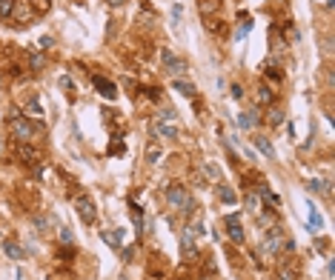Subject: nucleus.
<instances>
[{"instance_id":"17","label":"nucleus","mask_w":335,"mask_h":280,"mask_svg":"<svg viewBox=\"0 0 335 280\" xmlns=\"http://www.w3.org/2000/svg\"><path fill=\"white\" fill-rule=\"evenodd\" d=\"M255 149H258L264 157H275V149H272V143H269L267 137H255Z\"/></svg>"},{"instance_id":"2","label":"nucleus","mask_w":335,"mask_h":280,"mask_svg":"<svg viewBox=\"0 0 335 280\" xmlns=\"http://www.w3.org/2000/svg\"><path fill=\"white\" fill-rule=\"evenodd\" d=\"M9 129H12V134H15L20 143H29L34 137V123L29 120V117H23V112H12V117H9Z\"/></svg>"},{"instance_id":"32","label":"nucleus","mask_w":335,"mask_h":280,"mask_svg":"<svg viewBox=\"0 0 335 280\" xmlns=\"http://www.w3.org/2000/svg\"><path fill=\"white\" fill-rule=\"evenodd\" d=\"M184 15V6H181V3H175V6H172V17H175V20H178V17Z\"/></svg>"},{"instance_id":"12","label":"nucleus","mask_w":335,"mask_h":280,"mask_svg":"<svg viewBox=\"0 0 335 280\" xmlns=\"http://www.w3.org/2000/svg\"><path fill=\"white\" fill-rule=\"evenodd\" d=\"M17 23H26V20H32V9H29V3H17L15 0V12H12Z\"/></svg>"},{"instance_id":"31","label":"nucleus","mask_w":335,"mask_h":280,"mask_svg":"<svg viewBox=\"0 0 335 280\" xmlns=\"http://www.w3.org/2000/svg\"><path fill=\"white\" fill-rule=\"evenodd\" d=\"M40 46H43V49H52V46H55V37L43 34V37H40Z\"/></svg>"},{"instance_id":"24","label":"nucleus","mask_w":335,"mask_h":280,"mask_svg":"<svg viewBox=\"0 0 335 280\" xmlns=\"http://www.w3.org/2000/svg\"><path fill=\"white\" fill-rule=\"evenodd\" d=\"M278 280H298V272H292V269L281 266V269H278Z\"/></svg>"},{"instance_id":"7","label":"nucleus","mask_w":335,"mask_h":280,"mask_svg":"<svg viewBox=\"0 0 335 280\" xmlns=\"http://www.w3.org/2000/svg\"><path fill=\"white\" fill-rule=\"evenodd\" d=\"M92 83H95V89L101 92L103 100H115V98H117V86H115L112 80H106L103 75H95V77H92Z\"/></svg>"},{"instance_id":"18","label":"nucleus","mask_w":335,"mask_h":280,"mask_svg":"<svg viewBox=\"0 0 335 280\" xmlns=\"http://www.w3.org/2000/svg\"><path fill=\"white\" fill-rule=\"evenodd\" d=\"M309 223H312V229H315V231L324 229V217H321V212L312 206V203H309Z\"/></svg>"},{"instance_id":"16","label":"nucleus","mask_w":335,"mask_h":280,"mask_svg":"<svg viewBox=\"0 0 335 280\" xmlns=\"http://www.w3.org/2000/svg\"><path fill=\"white\" fill-rule=\"evenodd\" d=\"M267 120H269V126H284V109L281 106H272L267 112Z\"/></svg>"},{"instance_id":"25","label":"nucleus","mask_w":335,"mask_h":280,"mask_svg":"<svg viewBox=\"0 0 335 280\" xmlns=\"http://www.w3.org/2000/svg\"><path fill=\"white\" fill-rule=\"evenodd\" d=\"M101 237H103V243H109V246H117V243H120V234H117V231H103Z\"/></svg>"},{"instance_id":"13","label":"nucleus","mask_w":335,"mask_h":280,"mask_svg":"<svg viewBox=\"0 0 335 280\" xmlns=\"http://www.w3.org/2000/svg\"><path fill=\"white\" fill-rule=\"evenodd\" d=\"M172 86H175V92H181V95H184V98H195V86H192V83L189 80H181V77H175V80H172Z\"/></svg>"},{"instance_id":"5","label":"nucleus","mask_w":335,"mask_h":280,"mask_svg":"<svg viewBox=\"0 0 335 280\" xmlns=\"http://www.w3.org/2000/svg\"><path fill=\"white\" fill-rule=\"evenodd\" d=\"M15 157H17V160H23L26 166L40 163V152H37V149H32L29 143H17V146H15Z\"/></svg>"},{"instance_id":"1","label":"nucleus","mask_w":335,"mask_h":280,"mask_svg":"<svg viewBox=\"0 0 335 280\" xmlns=\"http://www.w3.org/2000/svg\"><path fill=\"white\" fill-rule=\"evenodd\" d=\"M167 203L172 206V209H181L184 214H195V200H192V195L186 192V186H181V183H169L167 186Z\"/></svg>"},{"instance_id":"30","label":"nucleus","mask_w":335,"mask_h":280,"mask_svg":"<svg viewBox=\"0 0 335 280\" xmlns=\"http://www.w3.org/2000/svg\"><path fill=\"white\" fill-rule=\"evenodd\" d=\"M203 172H206L209 178H218V175H221V172H218V166H215V163H203Z\"/></svg>"},{"instance_id":"14","label":"nucleus","mask_w":335,"mask_h":280,"mask_svg":"<svg viewBox=\"0 0 335 280\" xmlns=\"http://www.w3.org/2000/svg\"><path fill=\"white\" fill-rule=\"evenodd\" d=\"M198 9H201L203 17H212L221 9V0H198Z\"/></svg>"},{"instance_id":"26","label":"nucleus","mask_w":335,"mask_h":280,"mask_svg":"<svg viewBox=\"0 0 335 280\" xmlns=\"http://www.w3.org/2000/svg\"><path fill=\"white\" fill-rule=\"evenodd\" d=\"M32 220H34V226H37V229H49V223H52L46 214H34Z\"/></svg>"},{"instance_id":"20","label":"nucleus","mask_w":335,"mask_h":280,"mask_svg":"<svg viewBox=\"0 0 335 280\" xmlns=\"http://www.w3.org/2000/svg\"><path fill=\"white\" fill-rule=\"evenodd\" d=\"M29 66H32V72H40V69L46 66V57H43L40 51H32V54H29Z\"/></svg>"},{"instance_id":"8","label":"nucleus","mask_w":335,"mask_h":280,"mask_svg":"<svg viewBox=\"0 0 335 280\" xmlns=\"http://www.w3.org/2000/svg\"><path fill=\"white\" fill-rule=\"evenodd\" d=\"M155 134H161V137H167V140H175L178 137V126L175 123H167V120H155Z\"/></svg>"},{"instance_id":"34","label":"nucleus","mask_w":335,"mask_h":280,"mask_svg":"<svg viewBox=\"0 0 335 280\" xmlns=\"http://www.w3.org/2000/svg\"><path fill=\"white\" fill-rule=\"evenodd\" d=\"M232 98H244V89H241V86H238V83H232Z\"/></svg>"},{"instance_id":"6","label":"nucleus","mask_w":335,"mask_h":280,"mask_svg":"<svg viewBox=\"0 0 335 280\" xmlns=\"http://www.w3.org/2000/svg\"><path fill=\"white\" fill-rule=\"evenodd\" d=\"M75 209H78V217H81L84 223H95L98 212H95V203H92L89 198H78L75 200Z\"/></svg>"},{"instance_id":"22","label":"nucleus","mask_w":335,"mask_h":280,"mask_svg":"<svg viewBox=\"0 0 335 280\" xmlns=\"http://www.w3.org/2000/svg\"><path fill=\"white\" fill-rule=\"evenodd\" d=\"M15 12V0H0V20H9Z\"/></svg>"},{"instance_id":"36","label":"nucleus","mask_w":335,"mask_h":280,"mask_svg":"<svg viewBox=\"0 0 335 280\" xmlns=\"http://www.w3.org/2000/svg\"><path fill=\"white\" fill-rule=\"evenodd\" d=\"M106 3H109V6H115V9H117V6H123L126 0H106Z\"/></svg>"},{"instance_id":"23","label":"nucleus","mask_w":335,"mask_h":280,"mask_svg":"<svg viewBox=\"0 0 335 280\" xmlns=\"http://www.w3.org/2000/svg\"><path fill=\"white\" fill-rule=\"evenodd\" d=\"M161 160V146L158 143H149L146 146V163H158Z\"/></svg>"},{"instance_id":"28","label":"nucleus","mask_w":335,"mask_h":280,"mask_svg":"<svg viewBox=\"0 0 335 280\" xmlns=\"http://www.w3.org/2000/svg\"><path fill=\"white\" fill-rule=\"evenodd\" d=\"M175 112H172V109H161V115H158V120H167V123H172V120H175Z\"/></svg>"},{"instance_id":"15","label":"nucleus","mask_w":335,"mask_h":280,"mask_svg":"<svg viewBox=\"0 0 335 280\" xmlns=\"http://www.w3.org/2000/svg\"><path fill=\"white\" fill-rule=\"evenodd\" d=\"M258 195L267 200V203H272L275 209H281V198H278V195H275V192H272L269 186H264V183H261V186H258Z\"/></svg>"},{"instance_id":"11","label":"nucleus","mask_w":335,"mask_h":280,"mask_svg":"<svg viewBox=\"0 0 335 280\" xmlns=\"http://www.w3.org/2000/svg\"><path fill=\"white\" fill-rule=\"evenodd\" d=\"M258 123H261V120H258V112H255V109H250V112H244V115L238 117V126H241V129H255Z\"/></svg>"},{"instance_id":"37","label":"nucleus","mask_w":335,"mask_h":280,"mask_svg":"<svg viewBox=\"0 0 335 280\" xmlns=\"http://www.w3.org/2000/svg\"><path fill=\"white\" fill-rule=\"evenodd\" d=\"M0 240H3V231H0Z\"/></svg>"},{"instance_id":"29","label":"nucleus","mask_w":335,"mask_h":280,"mask_svg":"<svg viewBox=\"0 0 335 280\" xmlns=\"http://www.w3.org/2000/svg\"><path fill=\"white\" fill-rule=\"evenodd\" d=\"M57 237H60V243H72V231L63 226V229H57Z\"/></svg>"},{"instance_id":"9","label":"nucleus","mask_w":335,"mask_h":280,"mask_svg":"<svg viewBox=\"0 0 335 280\" xmlns=\"http://www.w3.org/2000/svg\"><path fill=\"white\" fill-rule=\"evenodd\" d=\"M3 252H6V257H12V260H23V257H26L23 246L15 243V240H3Z\"/></svg>"},{"instance_id":"33","label":"nucleus","mask_w":335,"mask_h":280,"mask_svg":"<svg viewBox=\"0 0 335 280\" xmlns=\"http://www.w3.org/2000/svg\"><path fill=\"white\" fill-rule=\"evenodd\" d=\"M267 77H272V80H281V77H284V75H281V72H278V69H267Z\"/></svg>"},{"instance_id":"19","label":"nucleus","mask_w":335,"mask_h":280,"mask_svg":"<svg viewBox=\"0 0 335 280\" xmlns=\"http://www.w3.org/2000/svg\"><path fill=\"white\" fill-rule=\"evenodd\" d=\"M275 100V92L269 89V86H258V103H264V106H269Z\"/></svg>"},{"instance_id":"27","label":"nucleus","mask_w":335,"mask_h":280,"mask_svg":"<svg viewBox=\"0 0 335 280\" xmlns=\"http://www.w3.org/2000/svg\"><path fill=\"white\" fill-rule=\"evenodd\" d=\"M129 214H132V217H135V226L140 229V226H143V217H140V209H138L135 203H129Z\"/></svg>"},{"instance_id":"3","label":"nucleus","mask_w":335,"mask_h":280,"mask_svg":"<svg viewBox=\"0 0 335 280\" xmlns=\"http://www.w3.org/2000/svg\"><path fill=\"white\" fill-rule=\"evenodd\" d=\"M161 63H164V69H167V75H172V77H181V75L186 72V60L175 57L172 49H161Z\"/></svg>"},{"instance_id":"4","label":"nucleus","mask_w":335,"mask_h":280,"mask_svg":"<svg viewBox=\"0 0 335 280\" xmlns=\"http://www.w3.org/2000/svg\"><path fill=\"white\" fill-rule=\"evenodd\" d=\"M223 223H226V234H229V240H232V243H238V246H241V243H247V231H244V226H241V214H226V220H223Z\"/></svg>"},{"instance_id":"38","label":"nucleus","mask_w":335,"mask_h":280,"mask_svg":"<svg viewBox=\"0 0 335 280\" xmlns=\"http://www.w3.org/2000/svg\"><path fill=\"white\" fill-rule=\"evenodd\" d=\"M206 280H209V278H206Z\"/></svg>"},{"instance_id":"21","label":"nucleus","mask_w":335,"mask_h":280,"mask_svg":"<svg viewBox=\"0 0 335 280\" xmlns=\"http://www.w3.org/2000/svg\"><path fill=\"white\" fill-rule=\"evenodd\" d=\"M247 209H250L252 214H261V200H258L255 192H247Z\"/></svg>"},{"instance_id":"10","label":"nucleus","mask_w":335,"mask_h":280,"mask_svg":"<svg viewBox=\"0 0 335 280\" xmlns=\"http://www.w3.org/2000/svg\"><path fill=\"white\" fill-rule=\"evenodd\" d=\"M218 198H221V203H226V206H235V203H238L235 189H232V186H226V183H218Z\"/></svg>"},{"instance_id":"35","label":"nucleus","mask_w":335,"mask_h":280,"mask_svg":"<svg viewBox=\"0 0 335 280\" xmlns=\"http://www.w3.org/2000/svg\"><path fill=\"white\" fill-rule=\"evenodd\" d=\"M60 86H63V89H72V77H69V75H63V77H60Z\"/></svg>"}]
</instances>
